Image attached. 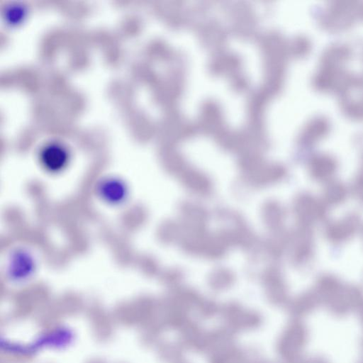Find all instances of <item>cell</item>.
Masks as SVG:
<instances>
[{
	"label": "cell",
	"mask_w": 363,
	"mask_h": 363,
	"mask_svg": "<svg viewBox=\"0 0 363 363\" xmlns=\"http://www.w3.org/2000/svg\"><path fill=\"white\" fill-rule=\"evenodd\" d=\"M66 151L59 145L48 146L43 152L42 160L46 168L58 170L63 167L67 161Z\"/></svg>",
	"instance_id": "1"
}]
</instances>
